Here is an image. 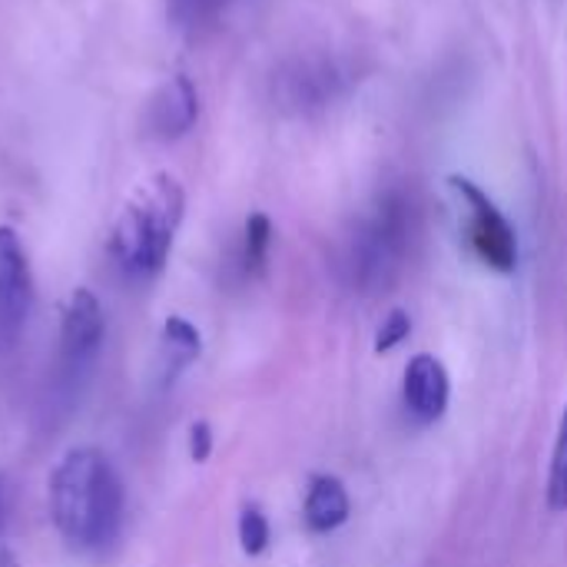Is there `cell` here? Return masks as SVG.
<instances>
[{
	"label": "cell",
	"mask_w": 567,
	"mask_h": 567,
	"mask_svg": "<svg viewBox=\"0 0 567 567\" xmlns=\"http://www.w3.org/2000/svg\"><path fill=\"white\" fill-rule=\"evenodd\" d=\"M173 3V13L179 17V20H189V17H203V13H209L213 7H219L223 0H169Z\"/></svg>",
	"instance_id": "obj_17"
},
{
	"label": "cell",
	"mask_w": 567,
	"mask_h": 567,
	"mask_svg": "<svg viewBox=\"0 0 567 567\" xmlns=\"http://www.w3.org/2000/svg\"><path fill=\"white\" fill-rule=\"evenodd\" d=\"M412 236V199L405 193H385L375 209L362 219L349 246V269L362 289H385L409 252Z\"/></svg>",
	"instance_id": "obj_3"
},
{
	"label": "cell",
	"mask_w": 567,
	"mask_h": 567,
	"mask_svg": "<svg viewBox=\"0 0 567 567\" xmlns=\"http://www.w3.org/2000/svg\"><path fill=\"white\" fill-rule=\"evenodd\" d=\"M199 349H203L199 329L183 316H169L163 322V336H159V379H163V385H173L199 359Z\"/></svg>",
	"instance_id": "obj_10"
},
{
	"label": "cell",
	"mask_w": 567,
	"mask_h": 567,
	"mask_svg": "<svg viewBox=\"0 0 567 567\" xmlns=\"http://www.w3.org/2000/svg\"><path fill=\"white\" fill-rule=\"evenodd\" d=\"M269 538H272V532H269V518L262 515V508L246 505L243 515H239V545H243V551L249 558H259L269 548Z\"/></svg>",
	"instance_id": "obj_14"
},
{
	"label": "cell",
	"mask_w": 567,
	"mask_h": 567,
	"mask_svg": "<svg viewBox=\"0 0 567 567\" xmlns=\"http://www.w3.org/2000/svg\"><path fill=\"white\" fill-rule=\"evenodd\" d=\"M7 515H10V488H7V478L0 472V532L7 528Z\"/></svg>",
	"instance_id": "obj_18"
},
{
	"label": "cell",
	"mask_w": 567,
	"mask_h": 567,
	"mask_svg": "<svg viewBox=\"0 0 567 567\" xmlns=\"http://www.w3.org/2000/svg\"><path fill=\"white\" fill-rule=\"evenodd\" d=\"M209 455H213V429H209V422L199 419L189 425V458L196 465H203V462H209Z\"/></svg>",
	"instance_id": "obj_16"
},
{
	"label": "cell",
	"mask_w": 567,
	"mask_h": 567,
	"mask_svg": "<svg viewBox=\"0 0 567 567\" xmlns=\"http://www.w3.org/2000/svg\"><path fill=\"white\" fill-rule=\"evenodd\" d=\"M269 246H272V223L266 213H252L246 219V229H243V269H246V276H259L266 269Z\"/></svg>",
	"instance_id": "obj_12"
},
{
	"label": "cell",
	"mask_w": 567,
	"mask_h": 567,
	"mask_svg": "<svg viewBox=\"0 0 567 567\" xmlns=\"http://www.w3.org/2000/svg\"><path fill=\"white\" fill-rule=\"evenodd\" d=\"M349 512H352L349 492H346V485L336 475H316L309 482L306 508H302L309 532L329 535V532H336V528H342L349 522Z\"/></svg>",
	"instance_id": "obj_9"
},
{
	"label": "cell",
	"mask_w": 567,
	"mask_h": 567,
	"mask_svg": "<svg viewBox=\"0 0 567 567\" xmlns=\"http://www.w3.org/2000/svg\"><path fill=\"white\" fill-rule=\"evenodd\" d=\"M103 306L90 289H73L66 309H63V326H60V355L70 369H83L96 359L103 346Z\"/></svg>",
	"instance_id": "obj_6"
},
{
	"label": "cell",
	"mask_w": 567,
	"mask_h": 567,
	"mask_svg": "<svg viewBox=\"0 0 567 567\" xmlns=\"http://www.w3.org/2000/svg\"><path fill=\"white\" fill-rule=\"evenodd\" d=\"M50 515L76 548H100L123 525V482L100 449H70L50 475Z\"/></svg>",
	"instance_id": "obj_1"
},
{
	"label": "cell",
	"mask_w": 567,
	"mask_h": 567,
	"mask_svg": "<svg viewBox=\"0 0 567 567\" xmlns=\"http://www.w3.org/2000/svg\"><path fill=\"white\" fill-rule=\"evenodd\" d=\"M33 302V282H30V262L23 252V243L17 229L0 226V336L3 342H13L23 329Z\"/></svg>",
	"instance_id": "obj_5"
},
{
	"label": "cell",
	"mask_w": 567,
	"mask_h": 567,
	"mask_svg": "<svg viewBox=\"0 0 567 567\" xmlns=\"http://www.w3.org/2000/svg\"><path fill=\"white\" fill-rule=\"evenodd\" d=\"M449 186L465 209V229H468V243H472L475 256L502 276L515 272L518 236H515L512 223L502 216V209L468 176H449Z\"/></svg>",
	"instance_id": "obj_4"
},
{
	"label": "cell",
	"mask_w": 567,
	"mask_h": 567,
	"mask_svg": "<svg viewBox=\"0 0 567 567\" xmlns=\"http://www.w3.org/2000/svg\"><path fill=\"white\" fill-rule=\"evenodd\" d=\"M196 116H199L196 86L189 76L176 73L156 90V96L146 110V130L156 140H179L193 130Z\"/></svg>",
	"instance_id": "obj_8"
},
{
	"label": "cell",
	"mask_w": 567,
	"mask_h": 567,
	"mask_svg": "<svg viewBox=\"0 0 567 567\" xmlns=\"http://www.w3.org/2000/svg\"><path fill=\"white\" fill-rule=\"evenodd\" d=\"M402 399H405V409H409L412 419H419L425 425L439 422L445 415L449 402H452V382H449L445 365L435 355L419 352L405 369Z\"/></svg>",
	"instance_id": "obj_7"
},
{
	"label": "cell",
	"mask_w": 567,
	"mask_h": 567,
	"mask_svg": "<svg viewBox=\"0 0 567 567\" xmlns=\"http://www.w3.org/2000/svg\"><path fill=\"white\" fill-rule=\"evenodd\" d=\"M548 508L551 512H567V409L561 415L555 458H551V475H548Z\"/></svg>",
	"instance_id": "obj_13"
},
{
	"label": "cell",
	"mask_w": 567,
	"mask_h": 567,
	"mask_svg": "<svg viewBox=\"0 0 567 567\" xmlns=\"http://www.w3.org/2000/svg\"><path fill=\"white\" fill-rule=\"evenodd\" d=\"M186 213V193L169 173L146 179L113 223L110 256L130 279H153L163 272L176 229Z\"/></svg>",
	"instance_id": "obj_2"
},
{
	"label": "cell",
	"mask_w": 567,
	"mask_h": 567,
	"mask_svg": "<svg viewBox=\"0 0 567 567\" xmlns=\"http://www.w3.org/2000/svg\"><path fill=\"white\" fill-rule=\"evenodd\" d=\"M409 332H412V319H409V312H405V309H395V312H389V316H385V322L379 326V336H375V352H379V355H385V352L399 349V346L409 339Z\"/></svg>",
	"instance_id": "obj_15"
},
{
	"label": "cell",
	"mask_w": 567,
	"mask_h": 567,
	"mask_svg": "<svg viewBox=\"0 0 567 567\" xmlns=\"http://www.w3.org/2000/svg\"><path fill=\"white\" fill-rule=\"evenodd\" d=\"M292 83V103L299 106H326L336 96L339 86V73L332 63H302L296 76H289Z\"/></svg>",
	"instance_id": "obj_11"
},
{
	"label": "cell",
	"mask_w": 567,
	"mask_h": 567,
	"mask_svg": "<svg viewBox=\"0 0 567 567\" xmlns=\"http://www.w3.org/2000/svg\"><path fill=\"white\" fill-rule=\"evenodd\" d=\"M0 567H20L17 555H13L10 548H0Z\"/></svg>",
	"instance_id": "obj_19"
}]
</instances>
